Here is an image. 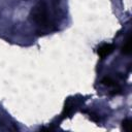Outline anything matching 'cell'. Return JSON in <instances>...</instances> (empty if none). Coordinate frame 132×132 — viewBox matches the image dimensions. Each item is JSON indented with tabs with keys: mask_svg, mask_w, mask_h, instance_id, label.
I'll use <instances>...</instances> for the list:
<instances>
[{
	"mask_svg": "<svg viewBox=\"0 0 132 132\" xmlns=\"http://www.w3.org/2000/svg\"><path fill=\"white\" fill-rule=\"evenodd\" d=\"M123 129L127 132L131 130V121L129 119H126L125 121H123Z\"/></svg>",
	"mask_w": 132,
	"mask_h": 132,
	"instance_id": "5b68a950",
	"label": "cell"
},
{
	"mask_svg": "<svg viewBox=\"0 0 132 132\" xmlns=\"http://www.w3.org/2000/svg\"><path fill=\"white\" fill-rule=\"evenodd\" d=\"M122 53L124 55H130V53H131V39H130V37H128V39L126 40V43L123 45Z\"/></svg>",
	"mask_w": 132,
	"mask_h": 132,
	"instance_id": "3957f363",
	"label": "cell"
},
{
	"mask_svg": "<svg viewBox=\"0 0 132 132\" xmlns=\"http://www.w3.org/2000/svg\"><path fill=\"white\" fill-rule=\"evenodd\" d=\"M31 16L32 20L39 26L45 27L48 25V14H47V9L46 5L44 2H39L36 4L32 10H31Z\"/></svg>",
	"mask_w": 132,
	"mask_h": 132,
	"instance_id": "6da1fadb",
	"label": "cell"
},
{
	"mask_svg": "<svg viewBox=\"0 0 132 132\" xmlns=\"http://www.w3.org/2000/svg\"><path fill=\"white\" fill-rule=\"evenodd\" d=\"M101 82H102V85H104V86H106V87H117V84H116V81L111 78V77H104L102 80H101Z\"/></svg>",
	"mask_w": 132,
	"mask_h": 132,
	"instance_id": "277c9868",
	"label": "cell"
},
{
	"mask_svg": "<svg viewBox=\"0 0 132 132\" xmlns=\"http://www.w3.org/2000/svg\"><path fill=\"white\" fill-rule=\"evenodd\" d=\"M90 119L92 120V121H94V122H99V119H98V117H96V114H90Z\"/></svg>",
	"mask_w": 132,
	"mask_h": 132,
	"instance_id": "8992f818",
	"label": "cell"
},
{
	"mask_svg": "<svg viewBox=\"0 0 132 132\" xmlns=\"http://www.w3.org/2000/svg\"><path fill=\"white\" fill-rule=\"evenodd\" d=\"M114 50V46L112 44H103L101 46H99L97 53H98V56L101 58V59H104L105 57H107L108 55H110Z\"/></svg>",
	"mask_w": 132,
	"mask_h": 132,
	"instance_id": "7a4b0ae2",
	"label": "cell"
}]
</instances>
